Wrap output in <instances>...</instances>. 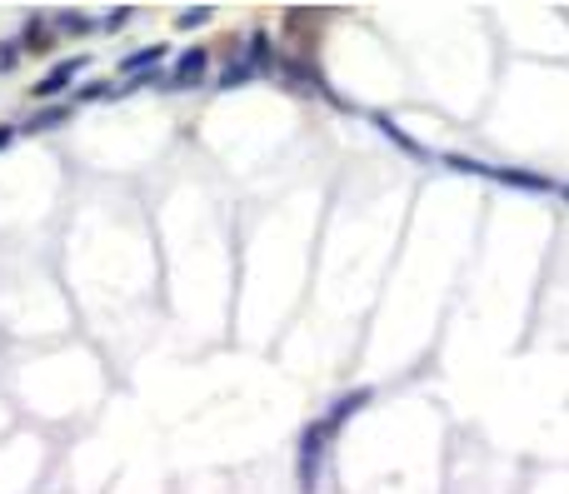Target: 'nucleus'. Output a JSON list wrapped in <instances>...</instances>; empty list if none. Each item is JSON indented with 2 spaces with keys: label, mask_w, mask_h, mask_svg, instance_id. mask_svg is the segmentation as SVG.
Wrapping results in <instances>:
<instances>
[{
  "label": "nucleus",
  "mask_w": 569,
  "mask_h": 494,
  "mask_svg": "<svg viewBox=\"0 0 569 494\" xmlns=\"http://www.w3.org/2000/svg\"><path fill=\"white\" fill-rule=\"evenodd\" d=\"M160 61H165V45H145V51H130L126 61H120V70H126V76H150Z\"/></svg>",
  "instance_id": "nucleus-5"
},
{
  "label": "nucleus",
  "mask_w": 569,
  "mask_h": 494,
  "mask_svg": "<svg viewBox=\"0 0 569 494\" xmlns=\"http://www.w3.org/2000/svg\"><path fill=\"white\" fill-rule=\"evenodd\" d=\"M85 65H90V55H70V61H61L45 80H36V95H40V101H55V95H65V90L76 85V76H85Z\"/></svg>",
  "instance_id": "nucleus-2"
},
{
  "label": "nucleus",
  "mask_w": 569,
  "mask_h": 494,
  "mask_svg": "<svg viewBox=\"0 0 569 494\" xmlns=\"http://www.w3.org/2000/svg\"><path fill=\"white\" fill-rule=\"evenodd\" d=\"M329 434H335L329 419H315V425H305L300 430V490L305 494L320 490V469H325V455H329Z\"/></svg>",
  "instance_id": "nucleus-1"
},
{
  "label": "nucleus",
  "mask_w": 569,
  "mask_h": 494,
  "mask_svg": "<svg viewBox=\"0 0 569 494\" xmlns=\"http://www.w3.org/2000/svg\"><path fill=\"white\" fill-rule=\"evenodd\" d=\"M11 135H15L11 126H0V145H11Z\"/></svg>",
  "instance_id": "nucleus-14"
},
{
  "label": "nucleus",
  "mask_w": 569,
  "mask_h": 494,
  "mask_svg": "<svg viewBox=\"0 0 569 494\" xmlns=\"http://www.w3.org/2000/svg\"><path fill=\"white\" fill-rule=\"evenodd\" d=\"M20 45H26V51H45V45H51V36H45V15H30V30H26Z\"/></svg>",
  "instance_id": "nucleus-9"
},
{
  "label": "nucleus",
  "mask_w": 569,
  "mask_h": 494,
  "mask_svg": "<svg viewBox=\"0 0 569 494\" xmlns=\"http://www.w3.org/2000/svg\"><path fill=\"white\" fill-rule=\"evenodd\" d=\"M65 120H70V105H45V110H36L26 120V135H40V130H55V126H65Z\"/></svg>",
  "instance_id": "nucleus-8"
},
{
  "label": "nucleus",
  "mask_w": 569,
  "mask_h": 494,
  "mask_svg": "<svg viewBox=\"0 0 569 494\" xmlns=\"http://www.w3.org/2000/svg\"><path fill=\"white\" fill-rule=\"evenodd\" d=\"M365 405H370V390H350V394H340V400H335V409H329L325 419L335 425V430H340L345 419H350V415H360Z\"/></svg>",
  "instance_id": "nucleus-7"
},
{
  "label": "nucleus",
  "mask_w": 569,
  "mask_h": 494,
  "mask_svg": "<svg viewBox=\"0 0 569 494\" xmlns=\"http://www.w3.org/2000/svg\"><path fill=\"white\" fill-rule=\"evenodd\" d=\"M205 70H210V55L200 51V45H190L185 55L175 61V70L165 76V85L170 90H190V85H205Z\"/></svg>",
  "instance_id": "nucleus-3"
},
{
  "label": "nucleus",
  "mask_w": 569,
  "mask_h": 494,
  "mask_svg": "<svg viewBox=\"0 0 569 494\" xmlns=\"http://www.w3.org/2000/svg\"><path fill=\"white\" fill-rule=\"evenodd\" d=\"M245 65H250L255 76L275 70V40L270 36H245Z\"/></svg>",
  "instance_id": "nucleus-4"
},
{
  "label": "nucleus",
  "mask_w": 569,
  "mask_h": 494,
  "mask_svg": "<svg viewBox=\"0 0 569 494\" xmlns=\"http://www.w3.org/2000/svg\"><path fill=\"white\" fill-rule=\"evenodd\" d=\"M205 20H210V11H180V30H195Z\"/></svg>",
  "instance_id": "nucleus-11"
},
{
  "label": "nucleus",
  "mask_w": 569,
  "mask_h": 494,
  "mask_svg": "<svg viewBox=\"0 0 569 494\" xmlns=\"http://www.w3.org/2000/svg\"><path fill=\"white\" fill-rule=\"evenodd\" d=\"M55 26H61V30H90L95 20H90V15H80V11H70V15H61Z\"/></svg>",
  "instance_id": "nucleus-10"
},
{
  "label": "nucleus",
  "mask_w": 569,
  "mask_h": 494,
  "mask_svg": "<svg viewBox=\"0 0 569 494\" xmlns=\"http://www.w3.org/2000/svg\"><path fill=\"white\" fill-rule=\"evenodd\" d=\"M20 51H26V45H15V40H11V45H0V65H15V61H20Z\"/></svg>",
  "instance_id": "nucleus-12"
},
{
  "label": "nucleus",
  "mask_w": 569,
  "mask_h": 494,
  "mask_svg": "<svg viewBox=\"0 0 569 494\" xmlns=\"http://www.w3.org/2000/svg\"><path fill=\"white\" fill-rule=\"evenodd\" d=\"M101 95H110L105 85H80V101H101Z\"/></svg>",
  "instance_id": "nucleus-13"
},
{
  "label": "nucleus",
  "mask_w": 569,
  "mask_h": 494,
  "mask_svg": "<svg viewBox=\"0 0 569 494\" xmlns=\"http://www.w3.org/2000/svg\"><path fill=\"white\" fill-rule=\"evenodd\" d=\"M255 80V70L245 65V55H235L230 65H220V76L210 80V85H220V90H240V85H250Z\"/></svg>",
  "instance_id": "nucleus-6"
},
{
  "label": "nucleus",
  "mask_w": 569,
  "mask_h": 494,
  "mask_svg": "<svg viewBox=\"0 0 569 494\" xmlns=\"http://www.w3.org/2000/svg\"><path fill=\"white\" fill-rule=\"evenodd\" d=\"M559 195H565V200H569V185H565V190H559Z\"/></svg>",
  "instance_id": "nucleus-15"
}]
</instances>
